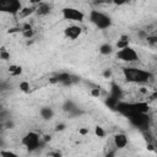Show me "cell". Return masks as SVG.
<instances>
[{"mask_svg":"<svg viewBox=\"0 0 157 157\" xmlns=\"http://www.w3.org/2000/svg\"><path fill=\"white\" fill-rule=\"evenodd\" d=\"M52 7L48 2H39L38 5H36V13L38 16H47L50 12Z\"/></svg>","mask_w":157,"mask_h":157,"instance_id":"9c48e42d","label":"cell"},{"mask_svg":"<svg viewBox=\"0 0 157 157\" xmlns=\"http://www.w3.org/2000/svg\"><path fill=\"white\" fill-rule=\"evenodd\" d=\"M0 59H2V60H9L10 59V53L6 52L5 48H1L0 49Z\"/></svg>","mask_w":157,"mask_h":157,"instance_id":"d6986e66","label":"cell"},{"mask_svg":"<svg viewBox=\"0 0 157 157\" xmlns=\"http://www.w3.org/2000/svg\"><path fill=\"white\" fill-rule=\"evenodd\" d=\"M64 129H65V125H64V124H60V125L56 126V130H58V131H61V130H64Z\"/></svg>","mask_w":157,"mask_h":157,"instance_id":"603a6c76","label":"cell"},{"mask_svg":"<svg viewBox=\"0 0 157 157\" xmlns=\"http://www.w3.org/2000/svg\"><path fill=\"white\" fill-rule=\"evenodd\" d=\"M82 33V28L77 25H70L64 29V34L69 39H77Z\"/></svg>","mask_w":157,"mask_h":157,"instance_id":"52a82bcc","label":"cell"},{"mask_svg":"<svg viewBox=\"0 0 157 157\" xmlns=\"http://www.w3.org/2000/svg\"><path fill=\"white\" fill-rule=\"evenodd\" d=\"M18 88L20 91H22L23 93H28L31 91V85L28 81H21L20 85H18Z\"/></svg>","mask_w":157,"mask_h":157,"instance_id":"9a60e30c","label":"cell"},{"mask_svg":"<svg viewBox=\"0 0 157 157\" xmlns=\"http://www.w3.org/2000/svg\"><path fill=\"white\" fill-rule=\"evenodd\" d=\"M47 157H63V153L59 150H50L47 153Z\"/></svg>","mask_w":157,"mask_h":157,"instance_id":"ac0fdd59","label":"cell"},{"mask_svg":"<svg viewBox=\"0 0 157 157\" xmlns=\"http://www.w3.org/2000/svg\"><path fill=\"white\" fill-rule=\"evenodd\" d=\"M22 9V4L17 0H0V12L17 15Z\"/></svg>","mask_w":157,"mask_h":157,"instance_id":"8992f818","label":"cell"},{"mask_svg":"<svg viewBox=\"0 0 157 157\" xmlns=\"http://www.w3.org/2000/svg\"><path fill=\"white\" fill-rule=\"evenodd\" d=\"M90 20L91 22L99 29H107L112 25V20L108 15L99 10H91L90 12Z\"/></svg>","mask_w":157,"mask_h":157,"instance_id":"7a4b0ae2","label":"cell"},{"mask_svg":"<svg viewBox=\"0 0 157 157\" xmlns=\"http://www.w3.org/2000/svg\"><path fill=\"white\" fill-rule=\"evenodd\" d=\"M40 142H42V137H40V135L37 131H29V132H27L22 137V140H21L22 146H25L28 151L37 150L39 147Z\"/></svg>","mask_w":157,"mask_h":157,"instance_id":"3957f363","label":"cell"},{"mask_svg":"<svg viewBox=\"0 0 157 157\" xmlns=\"http://www.w3.org/2000/svg\"><path fill=\"white\" fill-rule=\"evenodd\" d=\"M115 47H117V49H118V50H119V49H123V48L129 47V38H128L126 36H121V37H120V39H118V42H117Z\"/></svg>","mask_w":157,"mask_h":157,"instance_id":"4fadbf2b","label":"cell"},{"mask_svg":"<svg viewBox=\"0 0 157 157\" xmlns=\"http://www.w3.org/2000/svg\"><path fill=\"white\" fill-rule=\"evenodd\" d=\"M9 74H10L11 76H20V75L22 74V67H21L20 65L12 64V65L9 66Z\"/></svg>","mask_w":157,"mask_h":157,"instance_id":"5bb4252c","label":"cell"},{"mask_svg":"<svg viewBox=\"0 0 157 157\" xmlns=\"http://www.w3.org/2000/svg\"><path fill=\"white\" fill-rule=\"evenodd\" d=\"M34 12H36V6L32 5V6H28V7H22L17 15H18L21 18H26V17L31 16V15L34 13Z\"/></svg>","mask_w":157,"mask_h":157,"instance_id":"8fae6325","label":"cell"},{"mask_svg":"<svg viewBox=\"0 0 157 157\" xmlns=\"http://www.w3.org/2000/svg\"><path fill=\"white\" fill-rule=\"evenodd\" d=\"M113 45L112 44H109V43H104V44H102L101 47H99V53L102 54V55H109V54H112L113 53Z\"/></svg>","mask_w":157,"mask_h":157,"instance_id":"7c38bea8","label":"cell"},{"mask_svg":"<svg viewBox=\"0 0 157 157\" xmlns=\"http://www.w3.org/2000/svg\"><path fill=\"white\" fill-rule=\"evenodd\" d=\"M90 94H91L92 97H94V98H98V97L101 96V88H99V87H94V88H91V91H90Z\"/></svg>","mask_w":157,"mask_h":157,"instance_id":"44dd1931","label":"cell"},{"mask_svg":"<svg viewBox=\"0 0 157 157\" xmlns=\"http://www.w3.org/2000/svg\"><path fill=\"white\" fill-rule=\"evenodd\" d=\"M33 34H34V29H33V28H29V29H26V31L22 32V36H23L25 38H27V39L32 38Z\"/></svg>","mask_w":157,"mask_h":157,"instance_id":"ffe728a7","label":"cell"},{"mask_svg":"<svg viewBox=\"0 0 157 157\" xmlns=\"http://www.w3.org/2000/svg\"><path fill=\"white\" fill-rule=\"evenodd\" d=\"M93 132H94V135H96L98 139H103V137L105 136V130H104L102 126H99V125H97V126L94 128Z\"/></svg>","mask_w":157,"mask_h":157,"instance_id":"e0dca14e","label":"cell"},{"mask_svg":"<svg viewBox=\"0 0 157 157\" xmlns=\"http://www.w3.org/2000/svg\"><path fill=\"white\" fill-rule=\"evenodd\" d=\"M78 134L81 136H86L90 134V129L88 128H78Z\"/></svg>","mask_w":157,"mask_h":157,"instance_id":"7402d4cb","label":"cell"},{"mask_svg":"<svg viewBox=\"0 0 157 157\" xmlns=\"http://www.w3.org/2000/svg\"><path fill=\"white\" fill-rule=\"evenodd\" d=\"M61 15L64 17V20L71 21V22H83L85 20V13L76 9V7H65L61 11Z\"/></svg>","mask_w":157,"mask_h":157,"instance_id":"5b68a950","label":"cell"},{"mask_svg":"<svg viewBox=\"0 0 157 157\" xmlns=\"http://www.w3.org/2000/svg\"><path fill=\"white\" fill-rule=\"evenodd\" d=\"M128 144H129V139H128V136H126L125 134L118 132V134H115V135L113 136V145H114V147H117L118 150L125 148V147L128 146Z\"/></svg>","mask_w":157,"mask_h":157,"instance_id":"ba28073f","label":"cell"},{"mask_svg":"<svg viewBox=\"0 0 157 157\" xmlns=\"http://www.w3.org/2000/svg\"><path fill=\"white\" fill-rule=\"evenodd\" d=\"M39 114H40L42 119H44V120H50V119H53V117H54V110H53L50 107H43V108H40Z\"/></svg>","mask_w":157,"mask_h":157,"instance_id":"30bf717a","label":"cell"},{"mask_svg":"<svg viewBox=\"0 0 157 157\" xmlns=\"http://www.w3.org/2000/svg\"><path fill=\"white\" fill-rule=\"evenodd\" d=\"M115 56H117V59H119V60H121L124 63H135V61L139 60L137 52L131 47H126V48L119 49L115 53Z\"/></svg>","mask_w":157,"mask_h":157,"instance_id":"277c9868","label":"cell"},{"mask_svg":"<svg viewBox=\"0 0 157 157\" xmlns=\"http://www.w3.org/2000/svg\"><path fill=\"white\" fill-rule=\"evenodd\" d=\"M123 75L126 78V81L134 83H146L152 77V75L148 71L137 67H124Z\"/></svg>","mask_w":157,"mask_h":157,"instance_id":"6da1fadb","label":"cell"},{"mask_svg":"<svg viewBox=\"0 0 157 157\" xmlns=\"http://www.w3.org/2000/svg\"><path fill=\"white\" fill-rule=\"evenodd\" d=\"M0 157H20L15 151L11 150H0Z\"/></svg>","mask_w":157,"mask_h":157,"instance_id":"2e32d148","label":"cell"}]
</instances>
